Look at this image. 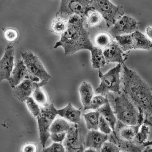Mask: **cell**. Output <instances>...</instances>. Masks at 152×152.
Returning <instances> with one entry per match:
<instances>
[{
  "label": "cell",
  "instance_id": "37",
  "mask_svg": "<svg viewBox=\"0 0 152 152\" xmlns=\"http://www.w3.org/2000/svg\"><path fill=\"white\" fill-rule=\"evenodd\" d=\"M37 147L34 144H28L23 147V152H35L37 151Z\"/></svg>",
  "mask_w": 152,
  "mask_h": 152
},
{
  "label": "cell",
  "instance_id": "25",
  "mask_svg": "<svg viewBox=\"0 0 152 152\" xmlns=\"http://www.w3.org/2000/svg\"><path fill=\"white\" fill-rule=\"evenodd\" d=\"M112 38L109 33H108L105 32L99 33L94 37V45L103 50L113 41Z\"/></svg>",
  "mask_w": 152,
  "mask_h": 152
},
{
  "label": "cell",
  "instance_id": "23",
  "mask_svg": "<svg viewBox=\"0 0 152 152\" xmlns=\"http://www.w3.org/2000/svg\"><path fill=\"white\" fill-rule=\"evenodd\" d=\"M100 113L98 110L84 114L86 126L89 130H98Z\"/></svg>",
  "mask_w": 152,
  "mask_h": 152
},
{
  "label": "cell",
  "instance_id": "10",
  "mask_svg": "<svg viewBox=\"0 0 152 152\" xmlns=\"http://www.w3.org/2000/svg\"><path fill=\"white\" fill-rule=\"evenodd\" d=\"M63 145L67 152H84V142L78 124H74L70 126L64 140Z\"/></svg>",
  "mask_w": 152,
  "mask_h": 152
},
{
  "label": "cell",
  "instance_id": "32",
  "mask_svg": "<svg viewBox=\"0 0 152 152\" xmlns=\"http://www.w3.org/2000/svg\"><path fill=\"white\" fill-rule=\"evenodd\" d=\"M18 37V32L13 28H8L4 32V38L9 42H14Z\"/></svg>",
  "mask_w": 152,
  "mask_h": 152
},
{
  "label": "cell",
  "instance_id": "21",
  "mask_svg": "<svg viewBox=\"0 0 152 152\" xmlns=\"http://www.w3.org/2000/svg\"><path fill=\"white\" fill-rule=\"evenodd\" d=\"M90 52L91 53V61L94 69H99L107 64L103 50L101 48L94 46Z\"/></svg>",
  "mask_w": 152,
  "mask_h": 152
},
{
  "label": "cell",
  "instance_id": "35",
  "mask_svg": "<svg viewBox=\"0 0 152 152\" xmlns=\"http://www.w3.org/2000/svg\"><path fill=\"white\" fill-rule=\"evenodd\" d=\"M65 150V148L62 144L58 142H54L48 147L43 148L42 151L44 152H64Z\"/></svg>",
  "mask_w": 152,
  "mask_h": 152
},
{
  "label": "cell",
  "instance_id": "28",
  "mask_svg": "<svg viewBox=\"0 0 152 152\" xmlns=\"http://www.w3.org/2000/svg\"><path fill=\"white\" fill-rule=\"evenodd\" d=\"M149 133L150 131L148 125L143 123L135 136L133 140V142L137 145H143V144L146 141Z\"/></svg>",
  "mask_w": 152,
  "mask_h": 152
},
{
  "label": "cell",
  "instance_id": "30",
  "mask_svg": "<svg viewBox=\"0 0 152 152\" xmlns=\"http://www.w3.org/2000/svg\"><path fill=\"white\" fill-rule=\"evenodd\" d=\"M32 97L38 104H40L43 107H47L49 105L47 95L41 89V87H38L34 90L32 94Z\"/></svg>",
  "mask_w": 152,
  "mask_h": 152
},
{
  "label": "cell",
  "instance_id": "40",
  "mask_svg": "<svg viewBox=\"0 0 152 152\" xmlns=\"http://www.w3.org/2000/svg\"><path fill=\"white\" fill-rule=\"evenodd\" d=\"M11 1H12V0H11Z\"/></svg>",
  "mask_w": 152,
  "mask_h": 152
},
{
  "label": "cell",
  "instance_id": "38",
  "mask_svg": "<svg viewBox=\"0 0 152 152\" xmlns=\"http://www.w3.org/2000/svg\"><path fill=\"white\" fill-rule=\"evenodd\" d=\"M143 123L145 124H147V125H149V126L152 127V123L150 121L147 120V119H145L144 122H143ZM143 145L144 147L147 146H150L152 147V140H151V141H146L143 144Z\"/></svg>",
  "mask_w": 152,
  "mask_h": 152
},
{
  "label": "cell",
  "instance_id": "17",
  "mask_svg": "<svg viewBox=\"0 0 152 152\" xmlns=\"http://www.w3.org/2000/svg\"><path fill=\"white\" fill-rule=\"evenodd\" d=\"M141 124L137 125H128L118 121L113 132L122 140L132 141L139 130Z\"/></svg>",
  "mask_w": 152,
  "mask_h": 152
},
{
  "label": "cell",
  "instance_id": "29",
  "mask_svg": "<svg viewBox=\"0 0 152 152\" xmlns=\"http://www.w3.org/2000/svg\"><path fill=\"white\" fill-rule=\"evenodd\" d=\"M109 102L107 97L102 95H97L92 98L91 102L86 107H84L85 110H98L102 106Z\"/></svg>",
  "mask_w": 152,
  "mask_h": 152
},
{
  "label": "cell",
  "instance_id": "22",
  "mask_svg": "<svg viewBox=\"0 0 152 152\" xmlns=\"http://www.w3.org/2000/svg\"><path fill=\"white\" fill-rule=\"evenodd\" d=\"M81 101L84 107L91 102L94 95L93 89L91 84L86 82H83L79 88Z\"/></svg>",
  "mask_w": 152,
  "mask_h": 152
},
{
  "label": "cell",
  "instance_id": "11",
  "mask_svg": "<svg viewBox=\"0 0 152 152\" xmlns=\"http://www.w3.org/2000/svg\"><path fill=\"white\" fill-rule=\"evenodd\" d=\"M138 23L132 17L123 15L110 28V34L113 38L129 34L137 30Z\"/></svg>",
  "mask_w": 152,
  "mask_h": 152
},
{
  "label": "cell",
  "instance_id": "9",
  "mask_svg": "<svg viewBox=\"0 0 152 152\" xmlns=\"http://www.w3.org/2000/svg\"><path fill=\"white\" fill-rule=\"evenodd\" d=\"M22 60L30 73L41 81L48 82L52 77L44 67L39 57L28 51L22 53Z\"/></svg>",
  "mask_w": 152,
  "mask_h": 152
},
{
  "label": "cell",
  "instance_id": "19",
  "mask_svg": "<svg viewBox=\"0 0 152 152\" xmlns=\"http://www.w3.org/2000/svg\"><path fill=\"white\" fill-rule=\"evenodd\" d=\"M81 113V110L75 108L71 102L63 108L57 110V115L73 124L80 123Z\"/></svg>",
  "mask_w": 152,
  "mask_h": 152
},
{
  "label": "cell",
  "instance_id": "14",
  "mask_svg": "<svg viewBox=\"0 0 152 152\" xmlns=\"http://www.w3.org/2000/svg\"><path fill=\"white\" fill-rule=\"evenodd\" d=\"M26 79H31L37 82L41 81L39 78L30 73L23 60H20L15 64L9 82L13 89Z\"/></svg>",
  "mask_w": 152,
  "mask_h": 152
},
{
  "label": "cell",
  "instance_id": "1",
  "mask_svg": "<svg viewBox=\"0 0 152 152\" xmlns=\"http://www.w3.org/2000/svg\"><path fill=\"white\" fill-rule=\"evenodd\" d=\"M123 65L122 90L144 114L145 119L152 121V89L133 70Z\"/></svg>",
  "mask_w": 152,
  "mask_h": 152
},
{
  "label": "cell",
  "instance_id": "34",
  "mask_svg": "<svg viewBox=\"0 0 152 152\" xmlns=\"http://www.w3.org/2000/svg\"><path fill=\"white\" fill-rule=\"evenodd\" d=\"M101 152H120L118 146L110 141H106L103 144L101 149Z\"/></svg>",
  "mask_w": 152,
  "mask_h": 152
},
{
  "label": "cell",
  "instance_id": "8",
  "mask_svg": "<svg viewBox=\"0 0 152 152\" xmlns=\"http://www.w3.org/2000/svg\"><path fill=\"white\" fill-rule=\"evenodd\" d=\"M91 0H61L58 16L64 18L77 15L85 18L91 10Z\"/></svg>",
  "mask_w": 152,
  "mask_h": 152
},
{
  "label": "cell",
  "instance_id": "39",
  "mask_svg": "<svg viewBox=\"0 0 152 152\" xmlns=\"http://www.w3.org/2000/svg\"><path fill=\"white\" fill-rule=\"evenodd\" d=\"M145 34L147 37L152 41V26H148L145 29Z\"/></svg>",
  "mask_w": 152,
  "mask_h": 152
},
{
  "label": "cell",
  "instance_id": "24",
  "mask_svg": "<svg viewBox=\"0 0 152 152\" xmlns=\"http://www.w3.org/2000/svg\"><path fill=\"white\" fill-rule=\"evenodd\" d=\"M68 25V20L56 16L52 22L51 30L55 34L61 35L66 31Z\"/></svg>",
  "mask_w": 152,
  "mask_h": 152
},
{
  "label": "cell",
  "instance_id": "12",
  "mask_svg": "<svg viewBox=\"0 0 152 152\" xmlns=\"http://www.w3.org/2000/svg\"><path fill=\"white\" fill-rule=\"evenodd\" d=\"M15 51L14 46L7 45L0 60V80L9 81L15 66Z\"/></svg>",
  "mask_w": 152,
  "mask_h": 152
},
{
  "label": "cell",
  "instance_id": "31",
  "mask_svg": "<svg viewBox=\"0 0 152 152\" xmlns=\"http://www.w3.org/2000/svg\"><path fill=\"white\" fill-rule=\"evenodd\" d=\"M26 102L30 113L34 117L37 118L40 115L41 112V108L39 107L38 103L32 97H29L26 101Z\"/></svg>",
  "mask_w": 152,
  "mask_h": 152
},
{
  "label": "cell",
  "instance_id": "7",
  "mask_svg": "<svg viewBox=\"0 0 152 152\" xmlns=\"http://www.w3.org/2000/svg\"><path fill=\"white\" fill-rule=\"evenodd\" d=\"M41 110L40 115L36 118L39 131V140L44 148H45L48 140L51 136L49 129L51 124L57 115V109L52 103L47 107H41Z\"/></svg>",
  "mask_w": 152,
  "mask_h": 152
},
{
  "label": "cell",
  "instance_id": "3",
  "mask_svg": "<svg viewBox=\"0 0 152 152\" xmlns=\"http://www.w3.org/2000/svg\"><path fill=\"white\" fill-rule=\"evenodd\" d=\"M117 120L124 124H143L145 116L128 95L122 90L120 94L109 92L106 95Z\"/></svg>",
  "mask_w": 152,
  "mask_h": 152
},
{
  "label": "cell",
  "instance_id": "33",
  "mask_svg": "<svg viewBox=\"0 0 152 152\" xmlns=\"http://www.w3.org/2000/svg\"><path fill=\"white\" fill-rule=\"evenodd\" d=\"M99 129L101 132L107 135H110L112 132V130L107 121L101 115L99 124Z\"/></svg>",
  "mask_w": 152,
  "mask_h": 152
},
{
  "label": "cell",
  "instance_id": "4",
  "mask_svg": "<svg viewBox=\"0 0 152 152\" xmlns=\"http://www.w3.org/2000/svg\"><path fill=\"white\" fill-rule=\"evenodd\" d=\"M122 64H118L115 67L102 73L99 72V76L101 83L96 92L103 96L109 92L120 94L122 92V78L121 72L122 71Z\"/></svg>",
  "mask_w": 152,
  "mask_h": 152
},
{
  "label": "cell",
  "instance_id": "16",
  "mask_svg": "<svg viewBox=\"0 0 152 152\" xmlns=\"http://www.w3.org/2000/svg\"><path fill=\"white\" fill-rule=\"evenodd\" d=\"M109 136L98 130H90L86 137L85 148H91L100 152L104 143L108 140Z\"/></svg>",
  "mask_w": 152,
  "mask_h": 152
},
{
  "label": "cell",
  "instance_id": "18",
  "mask_svg": "<svg viewBox=\"0 0 152 152\" xmlns=\"http://www.w3.org/2000/svg\"><path fill=\"white\" fill-rule=\"evenodd\" d=\"M108 136V140L116 144L119 148L120 152H141L144 151L145 147L143 145H137L133 141H126L120 139L113 132Z\"/></svg>",
  "mask_w": 152,
  "mask_h": 152
},
{
  "label": "cell",
  "instance_id": "2",
  "mask_svg": "<svg viewBox=\"0 0 152 152\" xmlns=\"http://www.w3.org/2000/svg\"><path fill=\"white\" fill-rule=\"evenodd\" d=\"M85 18L77 15H73L68 19V27L61 35L60 40L56 43L54 48L61 47L64 55H71L82 50L89 51L94 47L90 34L84 25Z\"/></svg>",
  "mask_w": 152,
  "mask_h": 152
},
{
  "label": "cell",
  "instance_id": "6",
  "mask_svg": "<svg viewBox=\"0 0 152 152\" xmlns=\"http://www.w3.org/2000/svg\"><path fill=\"white\" fill-rule=\"evenodd\" d=\"M91 7L101 15L109 28L124 15L123 7L114 5L109 0H91Z\"/></svg>",
  "mask_w": 152,
  "mask_h": 152
},
{
  "label": "cell",
  "instance_id": "27",
  "mask_svg": "<svg viewBox=\"0 0 152 152\" xmlns=\"http://www.w3.org/2000/svg\"><path fill=\"white\" fill-rule=\"evenodd\" d=\"M70 126L65 120L57 119L53 121L50 126V132L51 133L66 132L68 131Z\"/></svg>",
  "mask_w": 152,
  "mask_h": 152
},
{
  "label": "cell",
  "instance_id": "26",
  "mask_svg": "<svg viewBox=\"0 0 152 152\" xmlns=\"http://www.w3.org/2000/svg\"><path fill=\"white\" fill-rule=\"evenodd\" d=\"M102 18L101 15L92 8L87 13L85 20L86 26L92 27L99 25Z\"/></svg>",
  "mask_w": 152,
  "mask_h": 152
},
{
  "label": "cell",
  "instance_id": "36",
  "mask_svg": "<svg viewBox=\"0 0 152 152\" xmlns=\"http://www.w3.org/2000/svg\"><path fill=\"white\" fill-rule=\"evenodd\" d=\"M66 134H67L66 132L51 133L50 137L54 142L61 143L64 140L66 137Z\"/></svg>",
  "mask_w": 152,
  "mask_h": 152
},
{
  "label": "cell",
  "instance_id": "15",
  "mask_svg": "<svg viewBox=\"0 0 152 152\" xmlns=\"http://www.w3.org/2000/svg\"><path fill=\"white\" fill-rule=\"evenodd\" d=\"M103 53L107 63L124 64V51L116 40H113L107 47L103 49Z\"/></svg>",
  "mask_w": 152,
  "mask_h": 152
},
{
  "label": "cell",
  "instance_id": "5",
  "mask_svg": "<svg viewBox=\"0 0 152 152\" xmlns=\"http://www.w3.org/2000/svg\"><path fill=\"white\" fill-rule=\"evenodd\" d=\"M115 39L124 52L134 49L149 51L152 49V41L138 30L129 34L116 36Z\"/></svg>",
  "mask_w": 152,
  "mask_h": 152
},
{
  "label": "cell",
  "instance_id": "13",
  "mask_svg": "<svg viewBox=\"0 0 152 152\" xmlns=\"http://www.w3.org/2000/svg\"><path fill=\"white\" fill-rule=\"evenodd\" d=\"M47 83L45 81L37 82L31 79H25L13 88V94L19 101L24 102L36 88L42 87Z\"/></svg>",
  "mask_w": 152,
  "mask_h": 152
},
{
  "label": "cell",
  "instance_id": "20",
  "mask_svg": "<svg viewBox=\"0 0 152 152\" xmlns=\"http://www.w3.org/2000/svg\"><path fill=\"white\" fill-rule=\"evenodd\" d=\"M97 110L100 113L101 115L103 116L108 123L112 131L114 132L118 120L109 102L104 104Z\"/></svg>",
  "mask_w": 152,
  "mask_h": 152
}]
</instances>
